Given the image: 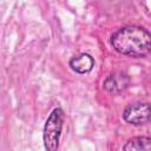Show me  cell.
Here are the masks:
<instances>
[{"label":"cell","instance_id":"cell-1","mask_svg":"<svg viewBox=\"0 0 151 151\" xmlns=\"http://www.w3.org/2000/svg\"><path fill=\"white\" fill-rule=\"evenodd\" d=\"M110 45L125 57L145 58L151 51V34L142 26L126 25L111 34Z\"/></svg>","mask_w":151,"mask_h":151},{"label":"cell","instance_id":"cell-2","mask_svg":"<svg viewBox=\"0 0 151 151\" xmlns=\"http://www.w3.org/2000/svg\"><path fill=\"white\" fill-rule=\"evenodd\" d=\"M65 123V112L58 106L48 114L42 129V143L46 151H58L59 142Z\"/></svg>","mask_w":151,"mask_h":151},{"label":"cell","instance_id":"cell-3","mask_svg":"<svg viewBox=\"0 0 151 151\" xmlns=\"http://www.w3.org/2000/svg\"><path fill=\"white\" fill-rule=\"evenodd\" d=\"M123 119L131 125H144L149 123L151 116L150 103L147 101H136L129 104L123 110Z\"/></svg>","mask_w":151,"mask_h":151},{"label":"cell","instance_id":"cell-4","mask_svg":"<svg viewBox=\"0 0 151 151\" xmlns=\"http://www.w3.org/2000/svg\"><path fill=\"white\" fill-rule=\"evenodd\" d=\"M130 84V79L124 72L110 73L103 81V88L110 94H119Z\"/></svg>","mask_w":151,"mask_h":151},{"label":"cell","instance_id":"cell-5","mask_svg":"<svg viewBox=\"0 0 151 151\" xmlns=\"http://www.w3.org/2000/svg\"><path fill=\"white\" fill-rule=\"evenodd\" d=\"M68 65L76 73L85 74L92 71L94 66V59L88 53H80L78 55L72 57L68 61Z\"/></svg>","mask_w":151,"mask_h":151},{"label":"cell","instance_id":"cell-6","mask_svg":"<svg viewBox=\"0 0 151 151\" xmlns=\"http://www.w3.org/2000/svg\"><path fill=\"white\" fill-rule=\"evenodd\" d=\"M123 151H151V139L147 136H136L127 139Z\"/></svg>","mask_w":151,"mask_h":151}]
</instances>
